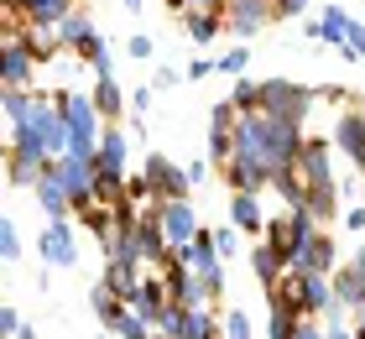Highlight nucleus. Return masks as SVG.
Masks as SVG:
<instances>
[{"mask_svg":"<svg viewBox=\"0 0 365 339\" xmlns=\"http://www.w3.org/2000/svg\"><path fill=\"white\" fill-rule=\"evenodd\" d=\"M63 115H68V157H94L99 136H105V115H99L94 94H73V89H53Z\"/></svg>","mask_w":365,"mask_h":339,"instance_id":"obj_1","label":"nucleus"},{"mask_svg":"<svg viewBox=\"0 0 365 339\" xmlns=\"http://www.w3.org/2000/svg\"><path fill=\"white\" fill-rule=\"evenodd\" d=\"M319 230H324V225H319V219H313L308 209H282V214H272V219H267V235H261V241L277 246L282 256L292 261L297 251H303L313 235H319Z\"/></svg>","mask_w":365,"mask_h":339,"instance_id":"obj_2","label":"nucleus"},{"mask_svg":"<svg viewBox=\"0 0 365 339\" xmlns=\"http://www.w3.org/2000/svg\"><path fill=\"white\" fill-rule=\"evenodd\" d=\"M26 31H0V79H6V89H31V79H37V53H31Z\"/></svg>","mask_w":365,"mask_h":339,"instance_id":"obj_3","label":"nucleus"},{"mask_svg":"<svg viewBox=\"0 0 365 339\" xmlns=\"http://www.w3.org/2000/svg\"><path fill=\"white\" fill-rule=\"evenodd\" d=\"M47 178H58L73 198V214H84L94 203V178H99V157H58L47 167Z\"/></svg>","mask_w":365,"mask_h":339,"instance_id":"obj_4","label":"nucleus"},{"mask_svg":"<svg viewBox=\"0 0 365 339\" xmlns=\"http://www.w3.org/2000/svg\"><path fill=\"white\" fill-rule=\"evenodd\" d=\"M313 99H319V89H303V84H292V79H267V115H277V121L308 126Z\"/></svg>","mask_w":365,"mask_h":339,"instance_id":"obj_5","label":"nucleus"},{"mask_svg":"<svg viewBox=\"0 0 365 339\" xmlns=\"http://www.w3.org/2000/svg\"><path fill=\"white\" fill-rule=\"evenodd\" d=\"M146 183H152L157 203H173V198H188V193H193V183H188V167L168 162L162 151H152V157H146Z\"/></svg>","mask_w":365,"mask_h":339,"instance_id":"obj_6","label":"nucleus"},{"mask_svg":"<svg viewBox=\"0 0 365 339\" xmlns=\"http://www.w3.org/2000/svg\"><path fill=\"white\" fill-rule=\"evenodd\" d=\"M292 173L308 183V193H313V188H334V173H329V141H324V136H308V141H303Z\"/></svg>","mask_w":365,"mask_h":339,"instance_id":"obj_7","label":"nucleus"},{"mask_svg":"<svg viewBox=\"0 0 365 339\" xmlns=\"http://www.w3.org/2000/svg\"><path fill=\"white\" fill-rule=\"evenodd\" d=\"M220 173L230 183V193H261V188H272V167L261 162V157H245V151H235Z\"/></svg>","mask_w":365,"mask_h":339,"instance_id":"obj_8","label":"nucleus"},{"mask_svg":"<svg viewBox=\"0 0 365 339\" xmlns=\"http://www.w3.org/2000/svg\"><path fill=\"white\" fill-rule=\"evenodd\" d=\"M157 219H162V235H168V246H188L198 230V209L188 198H173V203H157Z\"/></svg>","mask_w":365,"mask_h":339,"instance_id":"obj_9","label":"nucleus"},{"mask_svg":"<svg viewBox=\"0 0 365 339\" xmlns=\"http://www.w3.org/2000/svg\"><path fill=\"white\" fill-rule=\"evenodd\" d=\"M267 21H277V0H230V11H225V26L235 37H256Z\"/></svg>","mask_w":365,"mask_h":339,"instance_id":"obj_10","label":"nucleus"},{"mask_svg":"<svg viewBox=\"0 0 365 339\" xmlns=\"http://www.w3.org/2000/svg\"><path fill=\"white\" fill-rule=\"evenodd\" d=\"M37 256H42L47 266H73V261H78V246H73L68 219H53V225L37 235Z\"/></svg>","mask_w":365,"mask_h":339,"instance_id":"obj_11","label":"nucleus"},{"mask_svg":"<svg viewBox=\"0 0 365 339\" xmlns=\"http://www.w3.org/2000/svg\"><path fill=\"white\" fill-rule=\"evenodd\" d=\"M287 266H303V271H324V277H334V271H339L334 235H329V230H319V235H313V241H308L303 251H297V256H292Z\"/></svg>","mask_w":365,"mask_h":339,"instance_id":"obj_12","label":"nucleus"},{"mask_svg":"<svg viewBox=\"0 0 365 339\" xmlns=\"http://www.w3.org/2000/svg\"><path fill=\"white\" fill-rule=\"evenodd\" d=\"M267 209H261V193H230V225L240 235H267Z\"/></svg>","mask_w":365,"mask_h":339,"instance_id":"obj_13","label":"nucleus"},{"mask_svg":"<svg viewBox=\"0 0 365 339\" xmlns=\"http://www.w3.org/2000/svg\"><path fill=\"white\" fill-rule=\"evenodd\" d=\"M334 146L350 157L360 173H365V115L350 110V115H339V126H334Z\"/></svg>","mask_w":365,"mask_h":339,"instance_id":"obj_14","label":"nucleus"},{"mask_svg":"<svg viewBox=\"0 0 365 339\" xmlns=\"http://www.w3.org/2000/svg\"><path fill=\"white\" fill-rule=\"evenodd\" d=\"M251 271H256V282H261V287H267V293H272V287L282 282V271H287V256H282L277 246L256 241V246H251Z\"/></svg>","mask_w":365,"mask_h":339,"instance_id":"obj_15","label":"nucleus"},{"mask_svg":"<svg viewBox=\"0 0 365 339\" xmlns=\"http://www.w3.org/2000/svg\"><path fill=\"white\" fill-rule=\"evenodd\" d=\"M178 251H182V261H188L193 271H214V266L225 261V256H220V241H214V230H209V225L198 230L188 246H178Z\"/></svg>","mask_w":365,"mask_h":339,"instance_id":"obj_16","label":"nucleus"},{"mask_svg":"<svg viewBox=\"0 0 365 339\" xmlns=\"http://www.w3.org/2000/svg\"><path fill=\"white\" fill-rule=\"evenodd\" d=\"M334 298L344 303V308H365V271L355 266V261H339V271H334Z\"/></svg>","mask_w":365,"mask_h":339,"instance_id":"obj_17","label":"nucleus"},{"mask_svg":"<svg viewBox=\"0 0 365 339\" xmlns=\"http://www.w3.org/2000/svg\"><path fill=\"white\" fill-rule=\"evenodd\" d=\"M99 167L105 173H125V157H130V136H120V126H105V136H99Z\"/></svg>","mask_w":365,"mask_h":339,"instance_id":"obj_18","label":"nucleus"},{"mask_svg":"<svg viewBox=\"0 0 365 339\" xmlns=\"http://www.w3.org/2000/svg\"><path fill=\"white\" fill-rule=\"evenodd\" d=\"M182 31H188V42H214L220 31H230L225 26V11H182Z\"/></svg>","mask_w":365,"mask_h":339,"instance_id":"obj_19","label":"nucleus"},{"mask_svg":"<svg viewBox=\"0 0 365 339\" xmlns=\"http://www.w3.org/2000/svg\"><path fill=\"white\" fill-rule=\"evenodd\" d=\"M37 209L47 214V225H53V219H68L73 214V198H68V188H63L58 178H42L37 183Z\"/></svg>","mask_w":365,"mask_h":339,"instance_id":"obj_20","label":"nucleus"},{"mask_svg":"<svg viewBox=\"0 0 365 339\" xmlns=\"http://www.w3.org/2000/svg\"><path fill=\"white\" fill-rule=\"evenodd\" d=\"M350 21H355V16L344 11V6H324V16H319V42H329V47H339V53H344V42H350Z\"/></svg>","mask_w":365,"mask_h":339,"instance_id":"obj_21","label":"nucleus"},{"mask_svg":"<svg viewBox=\"0 0 365 339\" xmlns=\"http://www.w3.org/2000/svg\"><path fill=\"white\" fill-rule=\"evenodd\" d=\"M58 37H63V47H68V53H78V47H84V42L94 37V21H89V11H84V6H73V11L58 21Z\"/></svg>","mask_w":365,"mask_h":339,"instance_id":"obj_22","label":"nucleus"},{"mask_svg":"<svg viewBox=\"0 0 365 339\" xmlns=\"http://www.w3.org/2000/svg\"><path fill=\"white\" fill-rule=\"evenodd\" d=\"M73 6H84V0H21V11H26L31 26H58Z\"/></svg>","mask_w":365,"mask_h":339,"instance_id":"obj_23","label":"nucleus"},{"mask_svg":"<svg viewBox=\"0 0 365 339\" xmlns=\"http://www.w3.org/2000/svg\"><path fill=\"white\" fill-rule=\"evenodd\" d=\"M141 277H146V266H125V261H105V277H99V282H105V287H110V293H115V298H130V293H136V287H141Z\"/></svg>","mask_w":365,"mask_h":339,"instance_id":"obj_24","label":"nucleus"},{"mask_svg":"<svg viewBox=\"0 0 365 339\" xmlns=\"http://www.w3.org/2000/svg\"><path fill=\"white\" fill-rule=\"evenodd\" d=\"M230 105H235L240 115H256V110H267V84L235 79V94H230Z\"/></svg>","mask_w":365,"mask_h":339,"instance_id":"obj_25","label":"nucleus"},{"mask_svg":"<svg viewBox=\"0 0 365 339\" xmlns=\"http://www.w3.org/2000/svg\"><path fill=\"white\" fill-rule=\"evenodd\" d=\"M94 105H99V115H105V126H115L120 121V84L115 79H94Z\"/></svg>","mask_w":365,"mask_h":339,"instance_id":"obj_26","label":"nucleus"},{"mask_svg":"<svg viewBox=\"0 0 365 339\" xmlns=\"http://www.w3.org/2000/svg\"><path fill=\"white\" fill-rule=\"evenodd\" d=\"M6 178H11V188H37V183L47 178V167L26 162V157H11V151H6Z\"/></svg>","mask_w":365,"mask_h":339,"instance_id":"obj_27","label":"nucleus"},{"mask_svg":"<svg viewBox=\"0 0 365 339\" xmlns=\"http://www.w3.org/2000/svg\"><path fill=\"white\" fill-rule=\"evenodd\" d=\"M89 308H94V318H99V324H115V318H120V308H125V298H115L110 293V287L105 282H94V293H89Z\"/></svg>","mask_w":365,"mask_h":339,"instance_id":"obj_28","label":"nucleus"},{"mask_svg":"<svg viewBox=\"0 0 365 339\" xmlns=\"http://www.w3.org/2000/svg\"><path fill=\"white\" fill-rule=\"evenodd\" d=\"M182 339H225V318H214L209 308H193V313H188V329H182Z\"/></svg>","mask_w":365,"mask_h":339,"instance_id":"obj_29","label":"nucleus"},{"mask_svg":"<svg viewBox=\"0 0 365 339\" xmlns=\"http://www.w3.org/2000/svg\"><path fill=\"white\" fill-rule=\"evenodd\" d=\"M297 329H303V313L287 303H272V339H297Z\"/></svg>","mask_w":365,"mask_h":339,"instance_id":"obj_30","label":"nucleus"},{"mask_svg":"<svg viewBox=\"0 0 365 339\" xmlns=\"http://www.w3.org/2000/svg\"><path fill=\"white\" fill-rule=\"evenodd\" d=\"M110 334H115V339H152L157 329L146 324L141 313H130V308H120V318H115V324H110Z\"/></svg>","mask_w":365,"mask_h":339,"instance_id":"obj_31","label":"nucleus"},{"mask_svg":"<svg viewBox=\"0 0 365 339\" xmlns=\"http://www.w3.org/2000/svg\"><path fill=\"white\" fill-rule=\"evenodd\" d=\"M0 110H6V126H21L31 110V89H6L0 94Z\"/></svg>","mask_w":365,"mask_h":339,"instance_id":"obj_32","label":"nucleus"},{"mask_svg":"<svg viewBox=\"0 0 365 339\" xmlns=\"http://www.w3.org/2000/svg\"><path fill=\"white\" fill-rule=\"evenodd\" d=\"M0 261H21V230H16V219L6 214V219H0Z\"/></svg>","mask_w":365,"mask_h":339,"instance_id":"obj_33","label":"nucleus"},{"mask_svg":"<svg viewBox=\"0 0 365 339\" xmlns=\"http://www.w3.org/2000/svg\"><path fill=\"white\" fill-rule=\"evenodd\" d=\"M225 339H251V318H245L240 308L225 313Z\"/></svg>","mask_w":365,"mask_h":339,"instance_id":"obj_34","label":"nucleus"},{"mask_svg":"<svg viewBox=\"0 0 365 339\" xmlns=\"http://www.w3.org/2000/svg\"><path fill=\"white\" fill-rule=\"evenodd\" d=\"M344 58H350V63H365V26H360V21H350V42H344Z\"/></svg>","mask_w":365,"mask_h":339,"instance_id":"obj_35","label":"nucleus"},{"mask_svg":"<svg viewBox=\"0 0 365 339\" xmlns=\"http://www.w3.org/2000/svg\"><path fill=\"white\" fill-rule=\"evenodd\" d=\"M214 241H220V256H240V230H235V225L214 230Z\"/></svg>","mask_w":365,"mask_h":339,"instance_id":"obj_36","label":"nucleus"},{"mask_svg":"<svg viewBox=\"0 0 365 339\" xmlns=\"http://www.w3.org/2000/svg\"><path fill=\"white\" fill-rule=\"evenodd\" d=\"M245 63H251V47H230V53L220 58L225 74H245Z\"/></svg>","mask_w":365,"mask_h":339,"instance_id":"obj_37","label":"nucleus"},{"mask_svg":"<svg viewBox=\"0 0 365 339\" xmlns=\"http://www.w3.org/2000/svg\"><path fill=\"white\" fill-rule=\"evenodd\" d=\"M21 329H26V324H21V313H16L11 303H6V308H0V334H6V339H16Z\"/></svg>","mask_w":365,"mask_h":339,"instance_id":"obj_38","label":"nucleus"},{"mask_svg":"<svg viewBox=\"0 0 365 339\" xmlns=\"http://www.w3.org/2000/svg\"><path fill=\"white\" fill-rule=\"evenodd\" d=\"M214 68H220V58H193L188 68H182V74H188V79H209Z\"/></svg>","mask_w":365,"mask_h":339,"instance_id":"obj_39","label":"nucleus"},{"mask_svg":"<svg viewBox=\"0 0 365 339\" xmlns=\"http://www.w3.org/2000/svg\"><path fill=\"white\" fill-rule=\"evenodd\" d=\"M209 173H220V167H214L209 157H198V162H188V183H193V188H198V183H204Z\"/></svg>","mask_w":365,"mask_h":339,"instance_id":"obj_40","label":"nucleus"},{"mask_svg":"<svg viewBox=\"0 0 365 339\" xmlns=\"http://www.w3.org/2000/svg\"><path fill=\"white\" fill-rule=\"evenodd\" d=\"M152 89H157V84H146V89H130V110H136V115L152 110Z\"/></svg>","mask_w":365,"mask_h":339,"instance_id":"obj_41","label":"nucleus"},{"mask_svg":"<svg viewBox=\"0 0 365 339\" xmlns=\"http://www.w3.org/2000/svg\"><path fill=\"white\" fill-rule=\"evenodd\" d=\"M125 53H130V58H152V37H146V31H136V37L125 42Z\"/></svg>","mask_w":365,"mask_h":339,"instance_id":"obj_42","label":"nucleus"},{"mask_svg":"<svg viewBox=\"0 0 365 339\" xmlns=\"http://www.w3.org/2000/svg\"><path fill=\"white\" fill-rule=\"evenodd\" d=\"M344 225H350L355 235H365V203H350V209H344Z\"/></svg>","mask_w":365,"mask_h":339,"instance_id":"obj_43","label":"nucleus"},{"mask_svg":"<svg viewBox=\"0 0 365 339\" xmlns=\"http://www.w3.org/2000/svg\"><path fill=\"white\" fill-rule=\"evenodd\" d=\"M168 6L182 16V11H214V0H168Z\"/></svg>","mask_w":365,"mask_h":339,"instance_id":"obj_44","label":"nucleus"},{"mask_svg":"<svg viewBox=\"0 0 365 339\" xmlns=\"http://www.w3.org/2000/svg\"><path fill=\"white\" fill-rule=\"evenodd\" d=\"M182 79H188V74H178V68H162V74H157V89H178Z\"/></svg>","mask_w":365,"mask_h":339,"instance_id":"obj_45","label":"nucleus"},{"mask_svg":"<svg viewBox=\"0 0 365 339\" xmlns=\"http://www.w3.org/2000/svg\"><path fill=\"white\" fill-rule=\"evenodd\" d=\"M308 0H277V16H303Z\"/></svg>","mask_w":365,"mask_h":339,"instance_id":"obj_46","label":"nucleus"},{"mask_svg":"<svg viewBox=\"0 0 365 339\" xmlns=\"http://www.w3.org/2000/svg\"><path fill=\"white\" fill-rule=\"evenodd\" d=\"M297 339H324V324H319V318H303V329H297Z\"/></svg>","mask_w":365,"mask_h":339,"instance_id":"obj_47","label":"nucleus"},{"mask_svg":"<svg viewBox=\"0 0 365 339\" xmlns=\"http://www.w3.org/2000/svg\"><path fill=\"white\" fill-rule=\"evenodd\" d=\"M324 339H355L350 324H324Z\"/></svg>","mask_w":365,"mask_h":339,"instance_id":"obj_48","label":"nucleus"},{"mask_svg":"<svg viewBox=\"0 0 365 339\" xmlns=\"http://www.w3.org/2000/svg\"><path fill=\"white\" fill-rule=\"evenodd\" d=\"M16 339H37V329H31V324H26V329H21V334H16Z\"/></svg>","mask_w":365,"mask_h":339,"instance_id":"obj_49","label":"nucleus"},{"mask_svg":"<svg viewBox=\"0 0 365 339\" xmlns=\"http://www.w3.org/2000/svg\"><path fill=\"white\" fill-rule=\"evenodd\" d=\"M120 6H125V11H141V0H120Z\"/></svg>","mask_w":365,"mask_h":339,"instance_id":"obj_50","label":"nucleus"},{"mask_svg":"<svg viewBox=\"0 0 365 339\" xmlns=\"http://www.w3.org/2000/svg\"><path fill=\"white\" fill-rule=\"evenodd\" d=\"M152 339H173V334H162V329H157V334H152Z\"/></svg>","mask_w":365,"mask_h":339,"instance_id":"obj_51","label":"nucleus"},{"mask_svg":"<svg viewBox=\"0 0 365 339\" xmlns=\"http://www.w3.org/2000/svg\"><path fill=\"white\" fill-rule=\"evenodd\" d=\"M105 339H115V334H110V329H105Z\"/></svg>","mask_w":365,"mask_h":339,"instance_id":"obj_52","label":"nucleus"},{"mask_svg":"<svg viewBox=\"0 0 365 339\" xmlns=\"http://www.w3.org/2000/svg\"><path fill=\"white\" fill-rule=\"evenodd\" d=\"M360 203H365V193H360Z\"/></svg>","mask_w":365,"mask_h":339,"instance_id":"obj_53","label":"nucleus"}]
</instances>
